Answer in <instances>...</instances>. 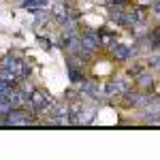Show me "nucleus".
Instances as JSON below:
<instances>
[{"label": "nucleus", "mask_w": 160, "mask_h": 160, "mask_svg": "<svg viewBox=\"0 0 160 160\" xmlns=\"http://www.w3.org/2000/svg\"><path fill=\"white\" fill-rule=\"evenodd\" d=\"M2 124L4 126H17V128H28V126H32L34 120L22 109H13L11 113H7L4 118H2Z\"/></svg>", "instance_id": "f257e3e1"}, {"label": "nucleus", "mask_w": 160, "mask_h": 160, "mask_svg": "<svg viewBox=\"0 0 160 160\" xmlns=\"http://www.w3.org/2000/svg\"><path fill=\"white\" fill-rule=\"evenodd\" d=\"M71 115H73V124L88 126V124H92V120H94L96 109L94 107H88V105H81V107H73L71 109Z\"/></svg>", "instance_id": "f03ea898"}, {"label": "nucleus", "mask_w": 160, "mask_h": 160, "mask_svg": "<svg viewBox=\"0 0 160 160\" xmlns=\"http://www.w3.org/2000/svg\"><path fill=\"white\" fill-rule=\"evenodd\" d=\"M100 45H102V37L96 30H86L81 34V49H86L88 53H94Z\"/></svg>", "instance_id": "7ed1b4c3"}, {"label": "nucleus", "mask_w": 160, "mask_h": 160, "mask_svg": "<svg viewBox=\"0 0 160 160\" xmlns=\"http://www.w3.org/2000/svg\"><path fill=\"white\" fill-rule=\"evenodd\" d=\"M51 120L58 124V126H71L73 124V115H71V109L64 105V107H56L53 113H51Z\"/></svg>", "instance_id": "20e7f679"}, {"label": "nucleus", "mask_w": 160, "mask_h": 160, "mask_svg": "<svg viewBox=\"0 0 160 160\" xmlns=\"http://www.w3.org/2000/svg\"><path fill=\"white\" fill-rule=\"evenodd\" d=\"M124 92H128V81L118 79V81H109L105 86V96H120Z\"/></svg>", "instance_id": "39448f33"}, {"label": "nucleus", "mask_w": 160, "mask_h": 160, "mask_svg": "<svg viewBox=\"0 0 160 160\" xmlns=\"http://www.w3.org/2000/svg\"><path fill=\"white\" fill-rule=\"evenodd\" d=\"M66 66H68V79H71L73 83H77V86H79V83L83 81V71L77 66V62L73 60V56L66 60Z\"/></svg>", "instance_id": "423d86ee"}, {"label": "nucleus", "mask_w": 160, "mask_h": 160, "mask_svg": "<svg viewBox=\"0 0 160 160\" xmlns=\"http://www.w3.org/2000/svg\"><path fill=\"white\" fill-rule=\"evenodd\" d=\"M143 109H145V120L149 124L160 122V100H152L148 107H143Z\"/></svg>", "instance_id": "0eeeda50"}, {"label": "nucleus", "mask_w": 160, "mask_h": 160, "mask_svg": "<svg viewBox=\"0 0 160 160\" xmlns=\"http://www.w3.org/2000/svg\"><path fill=\"white\" fill-rule=\"evenodd\" d=\"M51 13H53V17H56V19H60V22L68 19V17L73 15V13L68 11V4H64V2H58V4H53Z\"/></svg>", "instance_id": "6e6552de"}, {"label": "nucleus", "mask_w": 160, "mask_h": 160, "mask_svg": "<svg viewBox=\"0 0 160 160\" xmlns=\"http://www.w3.org/2000/svg\"><path fill=\"white\" fill-rule=\"evenodd\" d=\"M126 98L130 100L135 107H148L149 102L154 100L152 96H148V94H135V92H132V94H126Z\"/></svg>", "instance_id": "1a4fd4ad"}, {"label": "nucleus", "mask_w": 160, "mask_h": 160, "mask_svg": "<svg viewBox=\"0 0 160 160\" xmlns=\"http://www.w3.org/2000/svg\"><path fill=\"white\" fill-rule=\"evenodd\" d=\"M111 51H113V56H115L118 60H128V58L132 56V51L128 49L126 45H122V43H115V45L111 47Z\"/></svg>", "instance_id": "9d476101"}, {"label": "nucleus", "mask_w": 160, "mask_h": 160, "mask_svg": "<svg viewBox=\"0 0 160 160\" xmlns=\"http://www.w3.org/2000/svg\"><path fill=\"white\" fill-rule=\"evenodd\" d=\"M24 7L30 13H38L43 9H47V0H24Z\"/></svg>", "instance_id": "9b49d317"}, {"label": "nucleus", "mask_w": 160, "mask_h": 160, "mask_svg": "<svg viewBox=\"0 0 160 160\" xmlns=\"http://www.w3.org/2000/svg\"><path fill=\"white\" fill-rule=\"evenodd\" d=\"M19 66H22V60L15 58V56H7V58H2V68H9V71L19 73Z\"/></svg>", "instance_id": "f8f14e48"}, {"label": "nucleus", "mask_w": 160, "mask_h": 160, "mask_svg": "<svg viewBox=\"0 0 160 160\" xmlns=\"http://www.w3.org/2000/svg\"><path fill=\"white\" fill-rule=\"evenodd\" d=\"M19 81H28L30 79V75H32V71H30V66L26 64V62H22V66H19Z\"/></svg>", "instance_id": "ddd939ff"}, {"label": "nucleus", "mask_w": 160, "mask_h": 160, "mask_svg": "<svg viewBox=\"0 0 160 160\" xmlns=\"http://www.w3.org/2000/svg\"><path fill=\"white\" fill-rule=\"evenodd\" d=\"M137 81H139V86H141V88H145V90H148V88L152 86V81H154V79H152V75H148V73H141Z\"/></svg>", "instance_id": "4468645a"}, {"label": "nucleus", "mask_w": 160, "mask_h": 160, "mask_svg": "<svg viewBox=\"0 0 160 160\" xmlns=\"http://www.w3.org/2000/svg\"><path fill=\"white\" fill-rule=\"evenodd\" d=\"M34 15H37V24L38 26H47V24H49V13L45 11V9L38 11V13H34Z\"/></svg>", "instance_id": "2eb2a0df"}, {"label": "nucleus", "mask_w": 160, "mask_h": 160, "mask_svg": "<svg viewBox=\"0 0 160 160\" xmlns=\"http://www.w3.org/2000/svg\"><path fill=\"white\" fill-rule=\"evenodd\" d=\"M149 47H160V28H156L154 32H152V37H149Z\"/></svg>", "instance_id": "dca6fc26"}, {"label": "nucleus", "mask_w": 160, "mask_h": 160, "mask_svg": "<svg viewBox=\"0 0 160 160\" xmlns=\"http://www.w3.org/2000/svg\"><path fill=\"white\" fill-rule=\"evenodd\" d=\"M38 43H41V47H43V49H51V43H49V38L41 37V38H38Z\"/></svg>", "instance_id": "f3484780"}]
</instances>
